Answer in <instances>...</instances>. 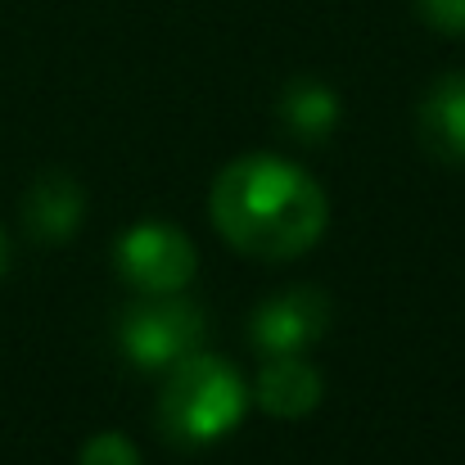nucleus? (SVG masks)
Listing matches in <instances>:
<instances>
[{
  "label": "nucleus",
  "instance_id": "1",
  "mask_svg": "<svg viewBox=\"0 0 465 465\" xmlns=\"http://www.w3.org/2000/svg\"><path fill=\"white\" fill-rule=\"evenodd\" d=\"M208 213L217 235L258 262L303 258L330 226V199L321 181L281 154L231 158L208 190Z\"/></svg>",
  "mask_w": 465,
  "mask_h": 465
},
{
  "label": "nucleus",
  "instance_id": "2",
  "mask_svg": "<svg viewBox=\"0 0 465 465\" xmlns=\"http://www.w3.org/2000/svg\"><path fill=\"white\" fill-rule=\"evenodd\" d=\"M249 402H253V393H249L244 375L235 371V361L199 348L163 371V389L154 402L158 434L185 452L208 448L244 420Z\"/></svg>",
  "mask_w": 465,
  "mask_h": 465
},
{
  "label": "nucleus",
  "instance_id": "3",
  "mask_svg": "<svg viewBox=\"0 0 465 465\" xmlns=\"http://www.w3.org/2000/svg\"><path fill=\"white\" fill-rule=\"evenodd\" d=\"M208 339V316L185 294H141V303L118 316V348L141 371H167L199 352Z\"/></svg>",
  "mask_w": 465,
  "mask_h": 465
},
{
  "label": "nucleus",
  "instance_id": "4",
  "mask_svg": "<svg viewBox=\"0 0 465 465\" xmlns=\"http://www.w3.org/2000/svg\"><path fill=\"white\" fill-rule=\"evenodd\" d=\"M114 272L136 294H185L199 272V249L176 222H136L114 244Z\"/></svg>",
  "mask_w": 465,
  "mask_h": 465
},
{
  "label": "nucleus",
  "instance_id": "5",
  "mask_svg": "<svg viewBox=\"0 0 465 465\" xmlns=\"http://www.w3.org/2000/svg\"><path fill=\"white\" fill-rule=\"evenodd\" d=\"M330 325V294L316 285H290L272 299H262L249 316V343L258 357H285L308 352Z\"/></svg>",
  "mask_w": 465,
  "mask_h": 465
},
{
  "label": "nucleus",
  "instance_id": "6",
  "mask_svg": "<svg viewBox=\"0 0 465 465\" xmlns=\"http://www.w3.org/2000/svg\"><path fill=\"white\" fill-rule=\"evenodd\" d=\"M253 402L276 416V420H303L321 407L325 393V375L321 366H312L308 352H285V357H262L258 380L249 384Z\"/></svg>",
  "mask_w": 465,
  "mask_h": 465
},
{
  "label": "nucleus",
  "instance_id": "7",
  "mask_svg": "<svg viewBox=\"0 0 465 465\" xmlns=\"http://www.w3.org/2000/svg\"><path fill=\"white\" fill-rule=\"evenodd\" d=\"M416 136L443 167H465V73H443L416 104Z\"/></svg>",
  "mask_w": 465,
  "mask_h": 465
},
{
  "label": "nucleus",
  "instance_id": "8",
  "mask_svg": "<svg viewBox=\"0 0 465 465\" xmlns=\"http://www.w3.org/2000/svg\"><path fill=\"white\" fill-rule=\"evenodd\" d=\"M86 190L68 172H41L23 194V226L36 244H68L82 231Z\"/></svg>",
  "mask_w": 465,
  "mask_h": 465
},
{
  "label": "nucleus",
  "instance_id": "9",
  "mask_svg": "<svg viewBox=\"0 0 465 465\" xmlns=\"http://www.w3.org/2000/svg\"><path fill=\"white\" fill-rule=\"evenodd\" d=\"M276 118H281V127H285L294 141L321 145V141H330V132L339 127L343 104H339V91H334L330 82H321V77H294V82H285L281 95H276Z\"/></svg>",
  "mask_w": 465,
  "mask_h": 465
},
{
  "label": "nucleus",
  "instance_id": "10",
  "mask_svg": "<svg viewBox=\"0 0 465 465\" xmlns=\"http://www.w3.org/2000/svg\"><path fill=\"white\" fill-rule=\"evenodd\" d=\"M77 465H141V452H136V443H132L127 434L104 430V434H95V439L82 443Z\"/></svg>",
  "mask_w": 465,
  "mask_h": 465
},
{
  "label": "nucleus",
  "instance_id": "11",
  "mask_svg": "<svg viewBox=\"0 0 465 465\" xmlns=\"http://www.w3.org/2000/svg\"><path fill=\"white\" fill-rule=\"evenodd\" d=\"M416 14L443 36H465V0H416Z\"/></svg>",
  "mask_w": 465,
  "mask_h": 465
},
{
  "label": "nucleus",
  "instance_id": "12",
  "mask_svg": "<svg viewBox=\"0 0 465 465\" xmlns=\"http://www.w3.org/2000/svg\"><path fill=\"white\" fill-rule=\"evenodd\" d=\"M9 272V235H5V226H0V276Z\"/></svg>",
  "mask_w": 465,
  "mask_h": 465
}]
</instances>
